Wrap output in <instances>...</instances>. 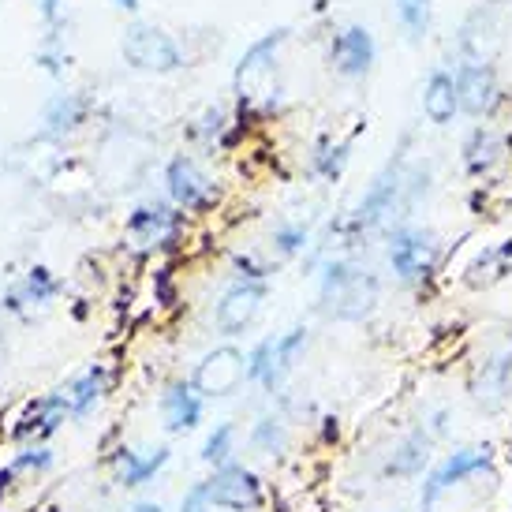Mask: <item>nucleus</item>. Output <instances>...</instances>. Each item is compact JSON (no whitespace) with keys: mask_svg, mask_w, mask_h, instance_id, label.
<instances>
[{"mask_svg":"<svg viewBox=\"0 0 512 512\" xmlns=\"http://www.w3.org/2000/svg\"><path fill=\"white\" fill-rule=\"evenodd\" d=\"M378 303V277L359 270L352 262H329L322 270V307L341 322H359L367 318Z\"/></svg>","mask_w":512,"mask_h":512,"instance_id":"nucleus-1","label":"nucleus"},{"mask_svg":"<svg viewBox=\"0 0 512 512\" xmlns=\"http://www.w3.org/2000/svg\"><path fill=\"white\" fill-rule=\"evenodd\" d=\"M494 468V449L490 445H468V449H456L441 460L438 468L423 479V490H419V512H438L441 498L456 490L460 483H468L475 475Z\"/></svg>","mask_w":512,"mask_h":512,"instance_id":"nucleus-2","label":"nucleus"},{"mask_svg":"<svg viewBox=\"0 0 512 512\" xmlns=\"http://www.w3.org/2000/svg\"><path fill=\"white\" fill-rule=\"evenodd\" d=\"M120 53L135 72L169 75L184 68V49L176 45V38L150 23H131L120 38Z\"/></svg>","mask_w":512,"mask_h":512,"instance_id":"nucleus-3","label":"nucleus"},{"mask_svg":"<svg viewBox=\"0 0 512 512\" xmlns=\"http://www.w3.org/2000/svg\"><path fill=\"white\" fill-rule=\"evenodd\" d=\"M389 266L397 273V281L415 285V281H427L434 266H438V236L430 228L419 225H397L389 236Z\"/></svg>","mask_w":512,"mask_h":512,"instance_id":"nucleus-4","label":"nucleus"},{"mask_svg":"<svg viewBox=\"0 0 512 512\" xmlns=\"http://www.w3.org/2000/svg\"><path fill=\"white\" fill-rule=\"evenodd\" d=\"M404 176H408V161H404V150H397V157L374 176V184L367 187L359 210L352 214V221H348V232H352V236H367L370 228H378L393 210H400Z\"/></svg>","mask_w":512,"mask_h":512,"instance_id":"nucleus-5","label":"nucleus"},{"mask_svg":"<svg viewBox=\"0 0 512 512\" xmlns=\"http://www.w3.org/2000/svg\"><path fill=\"white\" fill-rule=\"evenodd\" d=\"M288 30L277 27L270 34H262L258 42L247 45V53L240 57L236 64V75H232V83H236V94H240V113L243 109H251L262 94H270V79H273V57H277V49L285 45Z\"/></svg>","mask_w":512,"mask_h":512,"instance_id":"nucleus-6","label":"nucleus"},{"mask_svg":"<svg viewBox=\"0 0 512 512\" xmlns=\"http://www.w3.org/2000/svg\"><path fill=\"white\" fill-rule=\"evenodd\" d=\"M206 483V494L214 501V509L225 512H258L266 505V486L251 468L243 464H225V468H214Z\"/></svg>","mask_w":512,"mask_h":512,"instance_id":"nucleus-7","label":"nucleus"},{"mask_svg":"<svg viewBox=\"0 0 512 512\" xmlns=\"http://www.w3.org/2000/svg\"><path fill=\"white\" fill-rule=\"evenodd\" d=\"M165 191H169L172 206L187 210V214H206L217 202V184H210V176L199 169V161L187 154H176L165 165Z\"/></svg>","mask_w":512,"mask_h":512,"instance_id":"nucleus-8","label":"nucleus"},{"mask_svg":"<svg viewBox=\"0 0 512 512\" xmlns=\"http://www.w3.org/2000/svg\"><path fill=\"white\" fill-rule=\"evenodd\" d=\"M243 382H247V356H243L236 344H221L214 352H206V356L199 359L195 374H191V385H195L206 400L232 397Z\"/></svg>","mask_w":512,"mask_h":512,"instance_id":"nucleus-9","label":"nucleus"},{"mask_svg":"<svg viewBox=\"0 0 512 512\" xmlns=\"http://www.w3.org/2000/svg\"><path fill=\"white\" fill-rule=\"evenodd\" d=\"M262 303H266V281H236V285L221 296V303H217V311H214L217 329H221L225 337L243 333V329L258 318Z\"/></svg>","mask_w":512,"mask_h":512,"instance_id":"nucleus-10","label":"nucleus"},{"mask_svg":"<svg viewBox=\"0 0 512 512\" xmlns=\"http://www.w3.org/2000/svg\"><path fill=\"white\" fill-rule=\"evenodd\" d=\"M471 397L483 412H501L512 397V348H501L471 378Z\"/></svg>","mask_w":512,"mask_h":512,"instance_id":"nucleus-11","label":"nucleus"},{"mask_svg":"<svg viewBox=\"0 0 512 512\" xmlns=\"http://www.w3.org/2000/svg\"><path fill=\"white\" fill-rule=\"evenodd\" d=\"M374 57H378V45H374V34L367 27H344L333 45H329V60L333 68L344 75V79H363V75L374 68Z\"/></svg>","mask_w":512,"mask_h":512,"instance_id":"nucleus-12","label":"nucleus"},{"mask_svg":"<svg viewBox=\"0 0 512 512\" xmlns=\"http://www.w3.org/2000/svg\"><path fill=\"white\" fill-rule=\"evenodd\" d=\"M456 98L468 116H486L498 105V79L486 68L483 60H468L456 68Z\"/></svg>","mask_w":512,"mask_h":512,"instance_id":"nucleus-13","label":"nucleus"},{"mask_svg":"<svg viewBox=\"0 0 512 512\" xmlns=\"http://www.w3.org/2000/svg\"><path fill=\"white\" fill-rule=\"evenodd\" d=\"M430 449H434V438H430L427 427H412L404 438L393 445V453L385 456L382 475L385 479H419L430 464Z\"/></svg>","mask_w":512,"mask_h":512,"instance_id":"nucleus-14","label":"nucleus"},{"mask_svg":"<svg viewBox=\"0 0 512 512\" xmlns=\"http://www.w3.org/2000/svg\"><path fill=\"white\" fill-rule=\"evenodd\" d=\"M180 228H184V214H176V210L161 206V202L135 206L128 217V232L139 236L143 243H150V247H172L176 236H180Z\"/></svg>","mask_w":512,"mask_h":512,"instance_id":"nucleus-15","label":"nucleus"},{"mask_svg":"<svg viewBox=\"0 0 512 512\" xmlns=\"http://www.w3.org/2000/svg\"><path fill=\"white\" fill-rule=\"evenodd\" d=\"M72 415V404H68V397L64 393H49V397H38L34 404H30L27 412H23V419L15 423V438L19 441H45L53 438L60 430V423Z\"/></svg>","mask_w":512,"mask_h":512,"instance_id":"nucleus-16","label":"nucleus"},{"mask_svg":"<svg viewBox=\"0 0 512 512\" xmlns=\"http://www.w3.org/2000/svg\"><path fill=\"white\" fill-rule=\"evenodd\" d=\"M202 393L191 382H172L161 393V415H165V427L172 434H187L202 423Z\"/></svg>","mask_w":512,"mask_h":512,"instance_id":"nucleus-17","label":"nucleus"},{"mask_svg":"<svg viewBox=\"0 0 512 512\" xmlns=\"http://www.w3.org/2000/svg\"><path fill=\"white\" fill-rule=\"evenodd\" d=\"M169 464V449L157 445V449H146V453H135L128 445H120L113 453V468H116V483L120 486H146L157 471Z\"/></svg>","mask_w":512,"mask_h":512,"instance_id":"nucleus-18","label":"nucleus"},{"mask_svg":"<svg viewBox=\"0 0 512 512\" xmlns=\"http://www.w3.org/2000/svg\"><path fill=\"white\" fill-rule=\"evenodd\" d=\"M505 157H509V143L490 128H475L464 143V169L471 176H490Z\"/></svg>","mask_w":512,"mask_h":512,"instance_id":"nucleus-19","label":"nucleus"},{"mask_svg":"<svg viewBox=\"0 0 512 512\" xmlns=\"http://www.w3.org/2000/svg\"><path fill=\"white\" fill-rule=\"evenodd\" d=\"M456 113H460V98H456V79L449 72H430L427 86H423V116L430 124H453Z\"/></svg>","mask_w":512,"mask_h":512,"instance_id":"nucleus-20","label":"nucleus"},{"mask_svg":"<svg viewBox=\"0 0 512 512\" xmlns=\"http://www.w3.org/2000/svg\"><path fill=\"white\" fill-rule=\"evenodd\" d=\"M105 389H109V370H105V363H90V367L64 389V397L72 404L75 419H83V415L94 412L101 404V397H105Z\"/></svg>","mask_w":512,"mask_h":512,"instance_id":"nucleus-21","label":"nucleus"},{"mask_svg":"<svg viewBox=\"0 0 512 512\" xmlns=\"http://www.w3.org/2000/svg\"><path fill=\"white\" fill-rule=\"evenodd\" d=\"M307 341H311V333H307V326H292L288 333H277V341H273V370L270 378H266V385L262 389H277V385L285 382L288 374L296 370L299 356L307 352Z\"/></svg>","mask_w":512,"mask_h":512,"instance_id":"nucleus-22","label":"nucleus"},{"mask_svg":"<svg viewBox=\"0 0 512 512\" xmlns=\"http://www.w3.org/2000/svg\"><path fill=\"white\" fill-rule=\"evenodd\" d=\"M83 113H86V101L79 94H57V98H49L42 113V139H60V135H68L83 124Z\"/></svg>","mask_w":512,"mask_h":512,"instance_id":"nucleus-23","label":"nucleus"},{"mask_svg":"<svg viewBox=\"0 0 512 512\" xmlns=\"http://www.w3.org/2000/svg\"><path fill=\"white\" fill-rule=\"evenodd\" d=\"M57 296H60V281L53 277V270H45V266H30L27 277H23V285L15 288L4 303H8L12 311H23V303H53Z\"/></svg>","mask_w":512,"mask_h":512,"instance_id":"nucleus-24","label":"nucleus"},{"mask_svg":"<svg viewBox=\"0 0 512 512\" xmlns=\"http://www.w3.org/2000/svg\"><path fill=\"white\" fill-rule=\"evenodd\" d=\"M512 262V240L498 243V247H486V251H479V258L471 262V285H486V281H498L501 273L509 270Z\"/></svg>","mask_w":512,"mask_h":512,"instance_id":"nucleus-25","label":"nucleus"},{"mask_svg":"<svg viewBox=\"0 0 512 512\" xmlns=\"http://www.w3.org/2000/svg\"><path fill=\"white\" fill-rule=\"evenodd\" d=\"M393 12L408 42H423L430 34V0H393Z\"/></svg>","mask_w":512,"mask_h":512,"instance_id":"nucleus-26","label":"nucleus"},{"mask_svg":"<svg viewBox=\"0 0 512 512\" xmlns=\"http://www.w3.org/2000/svg\"><path fill=\"white\" fill-rule=\"evenodd\" d=\"M344 165H348V143H333V139H322V143L314 146L311 154V169L314 176H322V180H341Z\"/></svg>","mask_w":512,"mask_h":512,"instance_id":"nucleus-27","label":"nucleus"},{"mask_svg":"<svg viewBox=\"0 0 512 512\" xmlns=\"http://www.w3.org/2000/svg\"><path fill=\"white\" fill-rule=\"evenodd\" d=\"M251 445H255L258 453H285L288 445V427L285 419H277V415H262L255 427H251Z\"/></svg>","mask_w":512,"mask_h":512,"instance_id":"nucleus-28","label":"nucleus"},{"mask_svg":"<svg viewBox=\"0 0 512 512\" xmlns=\"http://www.w3.org/2000/svg\"><path fill=\"white\" fill-rule=\"evenodd\" d=\"M232 449H236V427L232 423H217L210 430V438L202 441L199 456L206 464H214V468H225V464H232Z\"/></svg>","mask_w":512,"mask_h":512,"instance_id":"nucleus-29","label":"nucleus"},{"mask_svg":"<svg viewBox=\"0 0 512 512\" xmlns=\"http://www.w3.org/2000/svg\"><path fill=\"white\" fill-rule=\"evenodd\" d=\"M307 243H311V228L299 225V221H288V225H277L273 228V247H277V255H299V251H307Z\"/></svg>","mask_w":512,"mask_h":512,"instance_id":"nucleus-30","label":"nucleus"},{"mask_svg":"<svg viewBox=\"0 0 512 512\" xmlns=\"http://www.w3.org/2000/svg\"><path fill=\"white\" fill-rule=\"evenodd\" d=\"M273 341H277V337H262V341L247 352V382L266 385V378H270V370H273Z\"/></svg>","mask_w":512,"mask_h":512,"instance_id":"nucleus-31","label":"nucleus"},{"mask_svg":"<svg viewBox=\"0 0 512 512\" xmlns=\"http://www.w3.org/2000/svg\"><path fill=\"white\" fill-rule=\"evenodd\" d=\"M53 460H57L53 449H45V445H30V449H23V453L15 456L8 468H12L15 475H19V471H49L53 468Z\"/></svg>","mask_w":512,"mask_h":512,"instance_id":"nucleus-32","label":"nucleus"},{"mask_svg":"<svg viewBox=\"0 0 512 512\" xmlns=\"http://www.w3.org/2000/svg\"><path fill=\"white\" fill-rule=\"evenodd\" d=\"M180 512H214V501L206 494V483H195L180 501Z\"/></svg>","mask_w":512,"mask_h":512,"instance_id":"nucleus-33","label":"nucleus"},{"mask_svg":"<svg viewBox=\"0 0 512 512\" xmlns=\"http://www.w3.org/2000/svg\"><path fill=\"white\" fill-rule=\"evenodd\" d=\"M232 270H236V277H240V281H266V266H258L255 258L251 255H236L232 258Z\"/></svg>","mask_w":512,"mask_h":512,"instance_id":"nucleus-34","label":"nucleus"},{"mask_svg":"<svg viewBox=\"0 0 512 512\" xmlns=\"http://www.w3.org/2000/svg\"><path fill=\"white\" fill-rule=\"evenodd\" d=\"M221 131H225V113H221V109H210V113L202 116L199 135L210 143V139H221Z\"/></svg>","mask_w":512,"mask_h":512,"instance_id":"nucleus-35","label":"nucleus"},{"mask_svg":"<svg viewBox=\"0 0 512 512\" xmlns=\"http://www.w3.org/2000/svg\"><path fill=\"white\" fill-rule=\"evenodd\" d=\"M38 64H42V68L49 75H60V72H64V57H60L53 45H45L42 53H38Z\"/></svg>","mask_w":512,"mask_h":512,"instance_id":"nucleus-36","label":"nucleus"},{"mask_svg":"<svg viewBox=\"0 0 512 512\" xmlns=\"http://www.w3.org/2000/svg\"><path fill=\"white\" fill-rule=\"evenodd\" d=\"M449 419H453V415H449V408H438V412L430 415V423H427L430 438H445V434H449Z\"/></svg>","mask_w":512,"mask_h":512,"instance_id":"nucleus-37","label":"nucleus"},{"mask_svg":"<svg viewBox=\"0 0 512 512\" xmlns=\"http://www.w3.org/2000/svg\"><path fill=\"white\" fill-rule=\"evenodd\" d=\"M157 299H161V307H172V281H169V270H157Z\"/></svg>","mask_w":512,"mask_h":512,"instance_id":"nucleus-38","label":"nucleus"},{"mask_svg":"<svg viewBox=\"0 0 512 512\" xmlns=\"http://www.w3.org/2000/svg\"><path fill=\"white\" fill-rule=\"evenodd\" d=\"M60 8H64V0H38V12H42V19L49 27L60 19Z\"/></svg>","mask_w":512,"mask_h":512,"instance_id":"nucleus-39","label":"nucleus"},{"mask_svg":"<svg viewBox=\"0 0 512 512\" xmlns=\"http://www.w3.org/2000/svg\"><path fill=\"white\" fill-rule=\"evenodd\" d=\"M139 4L143 0H113V8H120V12H139Z\"/></svg>","mask_w":512,"mask_h":512,"instance_id":"nucleus-40","label":"nucleus"},{"mask_svg":"<svg viewBox=\"0 0 512 512\" xmlns=\"http://www.w3.org/2000/svg\"><path fill=\"white\" fill-rule=\"evenodd\" d=\"M131 512H165V509H161V505H154V501H139Z\"/></svg>","mask_w":512,"mask_h":512,"instance_id":"nucleus-41","label":"nucleus"},{"mask_svg":"<svg viewBox=\"0 0 512 512\" xmlns=\"http://www.w3.org/2000/svg\"><path fill=\"white\" fill-rule=\"evenodd\" d=\"M509 468H512V445H509Z\"/></svg>","mask_w":512,"mask_h":512,"instance_id":"nucleus-42","label":"nucleus"}]
</instances>
